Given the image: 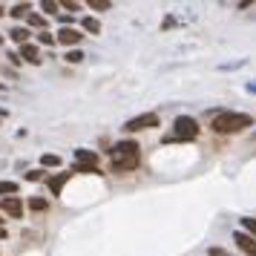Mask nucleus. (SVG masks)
<instances>
[{"label": "nucleus", "instance_id": "nucleus-1", "mask_svg": "<svg viewBox=\"0 0 256 256\" xmlns=\"http://www.w3.org/2000/svg\"><path fill=\"white\" fill-rule=\"evenodd\" d=\"M250 124H254V118L244 116V112H216L210 127H213V132H239Z\"/></svg>", "mask_w": 256, "mask_h": 256}, {"label": "nucleus", "instance_id": "nucleus-2", "mask_svg": "<svg viewBox=\"0 0 256 256\" xmlns=\"http://www.w3.org/2000/svg\"><path fill=\"white\" fill-rule=\"evenodd\" d=\"M198 136V124H196V118H190V116H178L173 121V130H170V136H167V144L170 141H193Z\"/></svg>", "mask_w": 256, "mask_h": 256}, {"label": "nucleus", "instance_id": "nucleus-3", "mask_svg": "<svg viewBox=\"0 0 256 256\" xmlns=\"http://www.w3.org/2000/svg\"><path fill=\"white\" fill-rule=\"evenodd\" d=\"M75 173H95L98 170V156L90 150H75Z\"/></svg>", "mask_w": 256, "mask_h": 256}, {"label": "nucleus", "instance_id": "nucleus-4", "mask_svg": "<svg viewBox=\"0 0 256 256\" xmlns=\"http://www.w3.org/2000/svg\"><path fill=\"white\" fill-rule=\"evenodd\" d=\"M156 124H158V116H156V112H144V116L130 118L127 124H124V130H127V132H138V130L156 127Z\"/></svg>", "mask_w": 256, "mask_h": 256}, {"label": "nucleus", "instance_id": "nucleus-5", "mask_svg": "<svg viewBox=\"0 0 256 256\" xmlns=\"http://www.w3.org/2000/svg\"><path fill=\"white\" fill-rule=\"evenodd\" d=\"M130 156H138V144L136 141H118L116 147L110 150V158H130Z\"/></svg>", "mask_w": 256, "mask_h": 256}, {"label": "nucleus", "instance_id": "nucleus-6", "mask_svg": "<svg viewBox=\"0 0 256 256\" xmlns=\"http://www.w3.org/2000/svg\"><path fill=\"white\" fill-rule=\"evenodd\" d=\"M0 210L9 216V219H24V204H20V198H3L0 202Z\"/></svg>", "mask_w": 256, "mask_h": 256}, {"label": "nucleus", "instance_id": "nucleus-7", "mask_svg": "<svg viewBox=\"0 0 256 256\" xmlns=\"http://www.w3.org/2000/svg\"><path fill=\"white\" fill-rule=\"evenodd\" d=\"M233 239H236V244H239L248 256H256V239L250 236V233H239V230H236V233H233Z\"/></svg>", "mask_w": 256, "mask_h": 256}, {"label": "nucleus", "instance_id": "nucleus-8", "mask_svg": "<svg viewBox=\"0 0 256 256\" xmlns=\"http://www.w3.org/2000/svg\"><path fill=\"white\" fill-rule=\"evenodd\" d=\"M70 178H72V170H64V173L52 176V178H49V182H46L49 193H55V196H58L60 190H64V184H66V182H70Z\"/></svg>", "mask_w": 256, "mask_h": 256}, {"label": "nucleus", "instance_id": "nucleus-9", "mask_svg": "<svg viewBox=\"0 0 256 256\" xmlns=\"http://www.w3.org/2000/svg\"><path fill=\"white\" fill-rule=\"evenodd\" d=\"M58 40H60V44H66V46H75V44L81 40V32H78V29H72V26H64V29L58 32Z\"/></svg>", "mask_w": 256, "mask_h": 256}, {"label": "nucleus", "instance_id": "nucleus-10", "mask_svg": "<svg viewBox=\"0 0 256 256\" xmlns=\"http://www.w3.org/2000/svg\"><path fill=\"white\" fill-rule=\"evenodd\" d=\"M136 167H138V156L116 158V162H112V170H118V173H130V170H136Z\"/></svg>", "mask_w": 256, "mask_h": 256}, {"label": "nucleus", "instance_id": "nucleus-11", "mask_svg": "<svg viewBox=\"0 0 256 256\" xmlns=\"http://www.w3.org/2000/svg\"><path fill=\"white\" fill-rule=\"evenodd\" d=\"M20 55H24V60L26 64H40V52H38V46L35 44H24V46H20Z\"/></svg>", "mask_w": 256, "mask_h": 256}, {"label": "nucleus", "instance_id": "nucleus-12", "mask_svg": "<svg viewBox=\"0 0 256 256\" xmlns=\"http://www.w3.org/2000/svg\"><path fill=\"white\" fill-rule=\"evenodd\" d=\"M9 35H12V40H18L20 46H24V44H29V29H24V26H14Z\"/></svg>", "mask_w": 256, "mask_h": 256}, {"label": "nucleus", "instance_id": "nucleus-13", "mask_svg": "<svg viewBox=\"0 0 256 256\" xmlns=\"http://www.w3.org/2000/svg\"><path fill=\"white\" fill-rule=\"evenodd\" d=\"M40 164H44V167H60V156L58 152H44V156H40Z\"/></svg>", "mask_w": 256, "mask_h": 256}, {"label": "nucleus", "instance_id": "nucleus-14", "mask_svg": "<svg viewBox=\"0 0 256 256\" xmlns=\"http://www.w3.org/2000/svg\"><path fill=\"white\" fill-rule=\"evenodd\" d=\"M81 26L86 29V32H92V35H98V32H101V24H98L95 18H81Z\"/></svg>", "mask_w": 256, "mask_h": 256}, {"label": "nucleus", "instance_id": "nucleus-15", "mask_svg": "<svg viewBox=\"0 0 256 256\" xmlns=\"http://www.w3.org/2000/svg\"><path fill=\"white\" fill-rule=\"evenodd\" d=\"M12 193H18V184H14V182H0V196L12 198Z\"/></svg>", "mask_w": 256, "mask_h": 256}, {"label": "nucleus", "instance_id": "nucleus-16", "mask_svg": "<svg viewBox=\"0 0 256 256\" xmlns=\"http://www.w3.org/2000/svg\"><path fill=\"white\" fill-rule=\"evenodd\" d=\"M64 58L70 60V64H81V60H84V52H81V49H70Z\"/></svg>", "mask_w": 256, "mask_h": 256}, {"label": "nucleus", "instance_id": "nucleus-17", "mask_svg": "<svg viewBox=\"0 0 256 256\" xmlns=\"http://www.w3.org/2000/svg\"><path fill=\"white\" fill-rule=\"evenodd\" d=\"M29 14H32V12H29V6H26V3H18V6L12 9V18H29Z\"/></svg>", "mask_w": 256, "mask_h": 256}, {"label": "nucleus", "instance_id": "nucleus-18", "mask_svg": "<svg viewBox=\"0 0 256 256\" xmlns=\"http://www.w3.org/2000/svg\"><path fill=\"white\" fill-rule=\"evenodd\" d=\"M40 9H44L46 14H58L60 3H52V0H44V3H40Z\"/></svg>", "mask_w": 256, "mask_h": 256}, {"label": "nucleus", "instance_id": "nucleus-19", "mask_svg": "<svg viewBox=\"0 0 256 256\" xmlns=\"http://www.w3.org/2000/svg\"><path fill=\"white\" fill-rule=\"evenodd\" d=\"M49 202L46 198H29V210H46Z\"/></svg>", "mask_w": 256, "mask_h": 256}, {"label": "nucleus", "instance_id": "nucleus-20", "mask_svg": "<svg viewBox=\"0 0 256 256\" xmlns=\"http://www.w3.org/2000/svg\"><path fill=\"white\" fill-rule=\"evenodd\" d=\"M242 228H244L248 233H254V236H256V219H250V216H244V219H242Z\"/></svg>", "mask_w": 256, "mask_h": 256}, {"label": "nucleus", "instance_id": "nucleus-21", "mask_svg": "<svg viewBox=\"0 0 256 256\" xmlns=\"http://www.w3.org/2000/svg\"><path fill=\"white\" fill-rule=\"evenodd\" d=\"M90 6H92V9H98V12H104V9H110V6H112V3H110V0H90Z\"/></svg>", "mask_w": 256, "mask_h": 256}, {"label": "nucleus", "instance_id": "nucleus-22", "mask_svg": "<svg viewBox=\"0 0 256 256\" xmlns=\"http://www.w3.org/2000/svg\"><path fill=\"white\" fill-rule=\"evenodd\" d=\"M26 178H29V182H40L44 173H40V170H26Z\"/></svg>", "mask_w": 256, "mask_h": 256}, {"label": "nucleus", "instance_id": "nucleus-23", "mask_svg": "<svg viewBox=\"0 0 256 256\" xmlns=\"http://www.w3.org/2000/svg\"><path fill=\"white\" fill-rule=\"evenodd\" d=\"M29 26H44V14H29Z\"/></svg>", "mask_w": 256, "mask_h": 256}, {"label": "nucleus", "instance_id": "nucleus-24", "mask_svg": "<svg viewBox=\"0 0 256 256\" xmlns=\"http://www.w3.org/2000/svg\"><path fill=\"white\" fill-rule=\"evenodd\" d=\"M38 40H40V44H46V46H49V44H55V38L49 35V32H40V35H38Z\"/></svg>", "mask_w": 256, "mask_h": 256}, {"label": "nucleus", "instance_id": "nucleus-25", "mask_svg": "<svg viewBox=\"0 0 256 256\" xmlns=\"http://www.w3.org/2000/svg\"><path fill=\"white\" fill-rule=\"evenodd\" d=\"M236 66H244V60H230V64H222L219 70H236Z\"/></svg>", "mask_w": 256, "mask_h": 256}, {"label": "nucleus", "instance_id": "nucleus-26", "mask_svg": "<svg viewBox=\"0 0 256 256\" xmlns=\"http://www.w3.org/2000/svg\"><path fill=\"white\" fill-rule=\"evenodd\" d=\"M208 256H230V254H228V250H222V248H210Z\"/></svg>", "mask_w": 256, "mask_h": 256}, {"label": "nucleus", "instance_id": "nucleus-27", "mask_svg": "<svg viewBox=\"0 0 256 256\" xmlns=\"http://www.w3.org/2000/svg\"><path fill=\"white\" fill-rule=\"evenodd\" d=\"M176 26V18H164V24H162V29H173Z\"/></svg>", "mask_w": 256, "mask_h": 256}, {"label": "nucleus", "instance_id": "nucleus-28", "mask_svg": "<svg viewBox=\"0 0 256 256\" xmlns=\"http://www.w3.org/2000/svg\"><path fill=\"white\" fill-rule=\"evenodd\" d=\"M248 92H254V95H256V81H254V84H248Z\"/></svg>", "mask_w": 256, "mask_h": 256}, {"label": "nucleus", "instance_id": "nucleus-29", "mask_svg": "<svg viewBox=\"0 0 256 256\" xmlns=\"http://www.w3.org/2000/svg\"><path fill=\"white\" fill-rule=\"evenodd\" d=\"M0 239H6V230H3V228H0Z\"/></svg>", "mask_w": 256, "mask_h": 256}, {"label": "nucleus", "instance_id": "nucleus-30", "mask_svg": "<svg viewBox=\"0 0 256 256\" xmlns=\"http://www.w3.org/2000/svg\"><path fill=\"white\" fill-rule=\"evenodd\" d=\"M0 92H3V84H0Z\"/></svg>", "mask_w": 256, "mask_h": 256}, {"label": "nucleus", "instance_id": "nucleus-31", "mask_svg": "<svg viewBox=\"0 0 256 256\" xmlns=\"http://www.w3.org/2000/svg\"><path fill=\"white\" fill-rule=\"evenodd\" d=\"M0 44H3V38H0Z\"/></svg>", "mask_w": 256, "mask_h": 256}, {"label": "nucleus", "instance_id": "nucleus-32", "mask_svg": "<svg viewBox=\"0 0 256 256\" xmlns=\"http://www.w3.org/2000/svg\"><path fill=\"white\" fill-rule=\"evenodd\" d=\"M0 222H3V216H0Z\"/></svg>", "mask_w": 256, "mask_h": 256}]
</instances>
